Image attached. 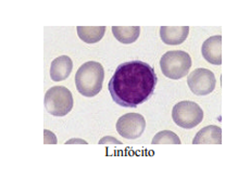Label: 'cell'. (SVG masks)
Here are the masks:
<instances>
[{
	"instance_id": "obj_7",
	"label": "cell",
	"mask_w": 250,
	"mask_h": 179,
	"mask_svg": "<svg viewBox=\"0 0 250 179\" xmlns=\"http://www.w3.org/2000/svg\"><path fill=\"white\" fill-rule=\"evenodd\" d=\"M146 128V120L138 113H127L121 116L117 122V130L123 138L137 139Z\"/></svg>"
},
{
	"instance_id": "obj_3",
	"label": "cell",
	"mask_w": 250,
	"mask_h": 179,
	"mask_svg": "<svg viewBox=\"0 0 250 179\" xmlns=\"http://www.w3.org/2000/svg\"><path fill=\"white\" fill-rule=\"evenodd\" d=\"M193 62L188 53L183 50L167 51L162 56L160 67L163 75L171 80H181L189 73Z\"/></svg>"
},
{
	"instance_id": "obj_6",
	"label": "cell",
	"mask_w": 250,
	"mask_h": 179,
	"mask_svg": "<svg viewBox=\"0 0 250 179\" xmlns=\"http://www.w3.org/2000/svg\"><path fill=\"white\" fill-rule=\"evenodd\" d=\"M187 85L193 94L207 96L214 90L216 80L210 70L196 69L187 77Z\"/></svg>"
},
{
	"instance_id": "obj_10",
	"label": "cell",
	"mask_w": 250,
	"mask_h": 179,
	"mask_svg": "<svg viewBox=\"0 0 250 179\" xmlns=\"http://www.w3.org/2000/svg\"><path fill=\"white\" fill-rule=\"evenodd\" d=\"M73 62L68 56H60L52 61L50 66V77L54 81H62L70 76Z\"/></svg>"
},
{
	"instance_id": "obj_5",
	"label": "cell",
	"mask_w": 250,
	"mask_h": 179,
	"mask_svg": "<svg viewBox=\"0 0 250 179\" xmlns=\"http://www.w3.org/2000/svg\"><path fill=\"white\" fill-rule=\"evenodd\" d=\"M172 119L177 126L191 129L204 119V111L199 104L189 100L176 103L172 110Z\"/></svg>"
},
{
	"instance_id": "obj_12",
	"label": "cell",
	"mask_w": 250,
	"mask_h": 179,
	"mask_svg": "<svg viewBox=\"0 0 250 179\" xmlns=\"http://www.w3.org/2000/svg\"><path fill=\"white\" fill-rule=\"evenodd\" d=\"M112 33L114 37L122 43H132L136 41L141 34L139 26H112Z\"/></svg>"
},
{
	"instance_id": "obj_14",
	"label": "cell",
	"mask_w": 250,
	"mask_h": 179,
	"mask_svg": "<svg viewBox=\"0 0 250 179\" xmlns=\"http://www.w3.org/2000/svg\"><path fill=\"white\" fill-rule=\"evenodd\" d=\"M152 144H181V139L171 130H162L152 139Z\"/></svg>"
},
{
	"instance_id": "obj_9",
	"label": "cell",
	"mask_w": 250,
	"mask_h": 179,
	"mask_svg": "<svg viewBox=\"0 0 250 179\" xmlns=\"http://www.w3.org/2000/svg\"><path fill=\"white\" fill-rule=\"evenodd\" d=\"M189 34L188 26H161L160 37L166 45L176 46L186 40Z\"/></svg>"
},
{
	"instance_id": "obj_2",
	"label": "cell",
	"mask_w": 250,
	"mask_h": 179,
	"mask_svg": "<svg viewBox=\"0 0 250 179\" xmlns=\"http://www.w3.org/2000/svg\"><path fill=\"white\" fill-rule=\"evenodd\" d=\"M104 80V66L95 61L86 62L75 74L76 89L84 97L93 98L102 90Z\"/></svg>"
},
{
	"instance_id": "obj_8",
	"label": "cell",
	"mask_w": 250,
	"mask_h": 179,
	"mask_svg": "<svg viewBox=\"0 0 250 179\" xmlns=\"http://www.w3.org/2000/svg\"><path fill=\"white\" fill-rule=\"evenodd\" d=\"M201 53L210 64H222V36H212L206 40L201 47Z\"/></svg>"
},
{
	"instance_id": "obj_1",
	"label": "cell",
	"mask_w": 250,
	"mask_h": 179,
	"mask_svg": "<svg viewBox=\"0 0 250 179\" xmlns=\"http://www.w3.org/2000/svg\"><path fill=\"white\" fill-rule=\"evenodd\" d=\"M158 77L146 62L134 60L120 64L108 84L113 101L123 108H137L155 93Z\"/></svg>"
},
{
	"instance_id": "obj_4",
	"label": "cell",
	"mask_w": 250,
	"mask_h": 179,
	"mask_svg": "<svg viewBox=\"0 0 250 179\" xmlns=\"http://www.w3.org/2000/svg\"><path fill=\"white\" fill-rule=\"evenodd\" d=\"M45 108L48 113L57 118L65 116L73 109V96L64 86H55L45 95Z\"/></svg>"
},
{
	"instance_id": "obj_15",
	"label": "cell",
	"mask_w": 250,
	"mask_h": 179,
	"mask_svg": "<svg viewBox=\"0 0 250 179\" xmlns=\"http://www.w3.org/2000/svg\"><path fill=\"white\" fill-rule=\"evenodd\" d=\"M44 143H57L56 136L48 129L44 130Z\"/></svg>"
},
{
	"instance_id": "obj_17",
	"label": "cell",
	"mask_w": 250,
	"mask_h": 179,
	"mask_svg": "<svg viewBox=\"0 0 250 179\" xmlns=\"http://www.w3.org/2000/svg\"><path fill=\"white\" fill-rule=\"evenodd\" d=\"M65 143L69 144V143H87V142L84 141V140H81V139H71V140H69V141H66Z\"/></svg>"
},
{
	"instance_id": "obj_11",
	"label": "cell",
	"mask_w": 250,
	"mask_h": 179,
	"mask_svg": "<svg viewBox=\"0 0 250 179\" xmlns=\"http://www.w3.org/2000/svg\"><path fill=\"white\" fill-rule=\"evenodd\" d=\"M194 144H221L222 129L215 125H210L200 129L193 140Z\"/></svg>"
},
{
	"instance_id": "obj_16",
	"label": "cell",
	"mask_w": 250,
	"mask_h": 179,
	"mask_svg": "<svg viewBox=\"0 0 250 179\" xmlns=\"http://www.w3.org/2000/svg\"><path fill=\"white\" fill-rule=\"evenodd\" d=\"M104 143H115V144H121L122 142H120L118 139H115L113 137H104L103 139H100L99 144H104Z\"/></svg>"
},
{
	"instance_id": "obj_13",
	"label": "cell",
	"mask_w": 250,
	"mask_h": 179,
	"mask_svg": "<svg viewBox=\"0 0 250 179\" xmlns=\"http://www.w3.org/2000/svg\"><path fill=\"white\" fill-rule=\"evenodd\" d=\"M76 30L82 40L87 43H95L103 40L105 26H78Z\"/></svg>"
}]
</instances>
